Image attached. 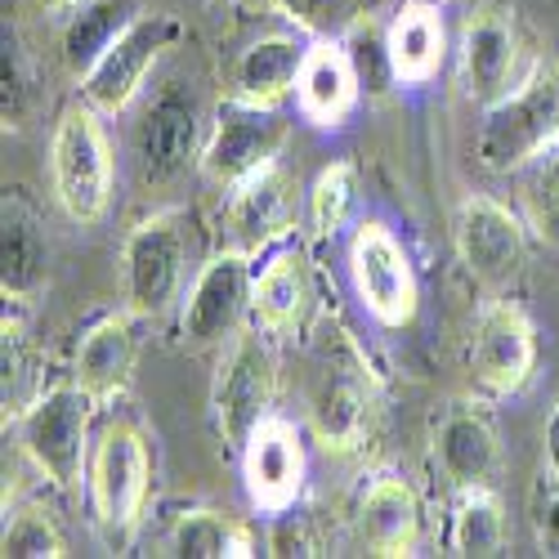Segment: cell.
I'll return each instance as SVG.
<instances>
[{"mask_svg":"<svg viewBox=\"0 0 559 559\" xmlns=\"http://www.w3.org/2000/svg\"><path fill=\"white\" fill-rule=\"evenodd\" d=\"M345 264H349L354 296L371 322H381L390 332L412 328L416 309H421V283H416V264L390 224L362 219L349 233Z\"/></svg>","mask_w":559,"mask_h":559,"instance_id":"obj_7","label":"cell"},{"mask_svg":"<svg viewBox=\"0 0 559 559\" xmlns=\"http://www.w3.org/2000/svg\"><path fill=\"white\" fill-rule=\"evenodd\" d=\"M269 5L283 14L296 32H305V36H313V40L341 36V32L354 27L358 14H362V0H269Z\"/></svg>","mask_w":559,"mask_h":559,"instance_id":"obj_32","label":"cell"},{"mask_svg":"<svg viewBox=\"0 0 559 559\" xmlns=\"http://www.w3.org/2000/svg\"><path fill=\"white\" fill-rule=\"evenodd\" d=\"M439 5H448V0H439Z\"/></svg>","mask_w":559,"mask_h":559,"instance_id":"obj_38","label":"cell"},{"mask_svg":"<svg viewBox=\"0 0 559 559\" xmlns=\"http://www.w3.org/2000/svg\"><path fill=\"white\" fill-rule=\"evenodd\" d=\"M515 68H520L515 19L506 10H484L465 19L461 40H456V85L465 99L479 108H492L501 95H510L520 85Z\"/></svg>","mask_w":559,"mask_h":559,"instance_id":"obj_15","label":"cell"},{"mask_svg":"<svg viewBox=\"0 0 559 559\" xmlns=\"http://www.w3.org/2000/svg\"><path fill=\"white\" fill-rule=\"evenodd\" d=\"M309 313H313V277H309L305 251L273 247L255 269V287H251L255 328L269 332L273 341H287L309 328Z\"/></svg>","mask_w":559,"mask_h":559,"instance_id":"obj_16","label":"cell"},{"mask_svg":"<svg viewBox=\"0 0 559 559\" xmlns=\"http://www.w3.org/2000/svg\"><path fill=\"white\" fill-rule=\"evenodd\" d=\"M202 99L193 85L170 81L144 104L130 134V157H134V175L144 189H170L189 175L193 162H202Z\"/></svg>","mask_w":559,"mask_h":559,"instance_id":"obj_6","label":"cell"},{"mask_svg":"<svg viewBox=\"0 0 559 559\" xmlns=\"http://www.w3.org/2000/svg\"><path fill=\"white\" fill-rule=\"evenodd\" d=\"M435 465L456 492L492 484L501 465V439L479 407L461 403L443 412V421L435 426Z\"/></svg>","mask_w":559,"mask_h":559,"instance_id":"obj_19","label":"cell"},{"mask_svg":"<svg viewBox=\"0 0 559 559\" xmlns=\"http://www.w3.org/2000/svg\"><path fill=\"white\" fill-rule=\"evenodd\" d=\"M175 40H179V23L170 14H134L126 32L81 72V99L99 108L104 117H121L144 95L153 68Z\"/></svg>","mask_w":559,"mask_h":559,"instance_id":"obj_9","label":"cell"},{"mask_svg":"<svg viewBox=\"0 0 559 559\" xmlns=\"http://www.w3.org/2000/svg\"><path fill=\"white\" fill-rule=\"evenodd\" d=\"M371 407H377V394H371L367 362L362 358L332 362L328 377H322L318 407H313L318 443L328 452H354L371 430Z\"/></svg>","mask_w":559,"mask_h":559,"instance_id":"obj_20","label":"cell"},{"mask_svg":"<svg viewBox=\"0 0 559 559\" xmlns=\"http://www.w3.org/2000/svg\"><path fill=\"white\" fill-rule=\"evenodd\" d=\"M68 546H63V533L59 524L50 520V510L40 506H23L5 520V533H0V555L5 559H59Z\"/></svg>","mask_w":559,"mask_h":559,"instance_id":"obj_31","label":"cell"},{"mask_svg":"<svg viewBox=\"0 0 559 559\" xmlns=\"http://www.w3.org/2000/svg\"><path fill=\"white\" fill-rule=\"evenodd\" d=\"M50 273V238L40 215L19 198L5 193L0 206V292L10 305H27Z\"/></svg>","mask_w":559,"mask_h":559,"instance_id":"obj_22","label":"cell"},{"mask_svg":"<svg viewBox=\"0 0 559 559\" xmlns=\"http://www.w3.org/2000/svg\"><path fill=\"white\" fill-rule=\"evenodd\" d=\"M251 287H255V269H251V251L233 247L211 255L189 296H183V313H179V336L189 349H224L233 336L242 332V322L251 313Z\"/></svg>","mask_w":559,"mask_h":559,"instance_id":"obj_11","label":"cell"},{"mask_svg":"<svg viewBox=\"0 0 559 559\" xmlns=\"http://www.w3.org/2000/svg\"><path fill=\"white\" fill-rule=\"evenodd\" d=\"M273 336L260 328H242L224 345L215 385H211V407H215V430L228 448H242L247 435L273 416L277 399V358H273Z\"/></svg>","mask_w":559,"mask_h":559,"instance_id":"obj_8","label":"cell"},{"mask_svg":"<svg viewBox=\"0 0 559 559\" xmlns=\"http://www.w3.org/2000/svg\"><path fill=\"white\" fill-rule=\"evenodd\" d=\"M166 546H170V555H183V559H247V555H255L251 528L219 515V510H183L170 524Z\"/></svg>","mask_w":559,"mask_h":559,"instance_id":"obj_26","label":"cell"},{"mask_svg":"<svg viewBox=\"0 0 559 559\" xmlns=\"http://www.w3.org/2000/svg\"><path fill=\"white\" fill-rule=\"evenodd\" d=\"M448 546H452V555H471V559H492L506 550V506L492 488L456 492Z\"/></svg>","mask_w":559,"mask_h":559,"instance_id":"obj_28","label":"cell"},{"mask_svg":"<svg viewBox=\"0 0 559 559\" xmlns=\"http://www.w3.org/2000/svg\"><path fill=\"white\" fill-rule=\"evenodd\" d=\"M354 198H358L354 162H332V166H322L318 179L309 183V228L318 233V238H336V233L349 224Z\"/></svg>","mask_w":559,"mask_h":559,"instance_id":"obj_30","label":"cell"},{"mask_svg":"<svg viewBox=\"0 0 559 559\" xmlns=\"http://www.w3.org/2000/svg\"><path fill=\"white\" fill-rule=\"evenodd\" d=\"M452 242H456L465 273H471L479 287L506 292L528 260V224L506 202H497L488 193H471L456 206Z\"/></svg>","mask_w":559,"mask_h":559,"instance_id":"obj_13","label":"cell"},{"mask_svg":"<svg viewBox=\"0 0 559 559\" xmlns=\"http://www.w3.org/2000/svg\"><path fill=\"white\" fill-rule=\"evenodd\" d=\"M354 528L371 555H416V546H421V497L403 475H377L354 506Z\"/></svg>","mask_w":559,"mask_h":559,"instance_id":"obj_17","label":"cell"},{"mask_svg":"<svg viewBox=\"0 0 559 559\" xmlns=\"http://www.w3.org/2000/svg\"><path fill=\"white\" fill-rule=\"evenodd\" d=\"M471 377L488 399H515L537 377V328L506 296H492L471 332Z\"/></svg>","mask_w":559,"mask_h":559,"instance_id":"obj_12","label":"cell"},{"mask_svg":"<svg viewBox=\"0 0 559 559\" xmlns=\"http://www.w3.org/2000/svg\"><path fill=\"white\" fill-rule=\"evenodd\" d=\"M193 260V215L157 211L139 219L121 242V296L134 318H162L189 277Z\"/></svg>","mask_w":559,"mask_h":559,"instance_id":"obj_3","label":"cell"},{"mask_svg":"<svg viewBox=\"0 0 559 559\" xmlns=\"http://www.w3.org/2000/svg\"><path fill=\"white\" fill-rule=\"evenodd\" d=\"M23 377H27V354H23V322L5 313V407H10V403H19Z\"/></svg>","mask_w":559,"mask_h":559,"instance_id":"obj_34","label":"cell"},{"mask_svg":"<svg viewBox=\"0 0 559 559\" xmlns=\"http://www.w3.org/2000/svg\"><path fill=\"white\" fill-rule=\"evenodd\" d=\"M305 50L309 45H300L296 36H283V32L251 40L238 55V63H233V95L247 99V104L277 108L287 95H296Z\"/></svg>","mask_w":559,"mask_h":559,"instance_id":"obj_25","label":"cell"},{"mask_svg":"<svg viewBox=\"0 0 559 559\" xmlns=\"http://www.w3.org/2000/svg\"><path fill=\"white\" fill-rule=\"evenodd\" d=\"M148 492H153V443L134 421L117 416L90 448V465H85L90 515L117 542L144 520Z\"/></svg>","mask_w":559,"mask_h":559,"instance_id":"obj_4","label":"cell"},{"mask_svg":"<svg viewBox=\"0 0 559 559\" xmlns=\"http://www.w3.org/2000/svg\"><path fill=\"white\" fill-rule=\"evenodd\" d=\"M50 5H59V10H72V5H76V0H50Z\"/></svg>","mask_w":559,"mask_h":559,"instance_id":"obj_37","label":"cell"},{"mask_svg":"<svg viewBox=\"0 0 559 559\" xmlns=\"http://www.w3.org/2000/svg\"><path fill=\"white\" fill-rule=\"evenodd\" d=\"M50 183L63 215L81 228H95L112 211L117 189V157L104 126V112L85 99L63 108L50 134Z\"/></svg>","mask_w":559,"mask_h":559,"instance_id":"obj_1","label":"cell"},{"mask_svg":"<svg viewBox=\"0 0 559 559\" xmlns=\"http://www.w3.org/2000/svg\"><path fill=\"white\" fill-rule=\"evenodd\" d=\"M292 219V183L287 175L273 166H264L260 175H251L238 189H228V228L242 238V251H269L273 238L287 233Z\"/></svg>","mask_w":559,"mask_h":559,"instance_id":"obj_24","label":"cell"},{"mask_svg":"<svg viewBox=\"0 0 559 559\" xmlns=\"http://www.w3.org/2000/svg\"><path fill=\"white\" fill-rule=\"evenodd\" d=\"M292 134V121L277 112V108H264V104H247L233 95L228 104L215 108V121H211V134H206V148H202V175L219 189H238L251 175H260L264 166L277 162Z\"/></svg>","mask_w":559,"mask_h":559,"instance_id":"obj_10","label":"cell"},{"mask_svg":"<svg viewBox=\"0 0 559 559\" xmlns=\"http://www.w3.org/2000/svg\"><path fill=\"white\" fill-rule=\"evenodd\" d=\"M139 14L134 0H76L63 27V59L72 72H85Z\"/></svg>","mask_w":559,"mask_h":559,"instance_id":"obj_27","label":"cell"},{"mask_svg":"<svg viewBox=\"0 0 559 559\" xmlns=\"http://www.w3.org/2000/svg\"><path fill=\"white\" fill-rule=\"evenodd\" d=\"M134 371V332L126 313H104L99 322H90L76 358H72V385L81 394L95 399V407L112 403Z\"/></svg>","mask_w":559,"mask_h":559,"instance_id":"obj_23","label":"cell"},{"mask_svg":"<svg viewBox=\"0 0 559 559\" xmlns=\"http://www.w3.org/2000/svg\"><path fill=\"white\" fill-rule=\"evenodd\" d=\"M90 407H95V399L81 394L76 385H55L40 399H32L19 416L23 456L59 492H76L85 484L90 448H95L90 443Z\"/></svg>","mask_w":559,"mask_h":559,"instance_id":"obj_5","label":"cell"},{"mask_svg":"<svg viewBox=\"0 0 559 559\" xmlns=\"http://www.w3.org/2000/svg\"><path fill=\"white\" fill-rule=\"evenodd\" d=\"M559 139V72L533 68L510 95L484 108L475 157L488 175H520Z\"/></svg>","mask_w":559,"mask_h":559,"instance_id":"obj_2","label":"cell"},{"mask_svg":"<svg viewBox=\"0 0 559 559\" xmlns=\"http://www.w3.org/2000/svg\"><path fill=\"white\" fill-rule=\"evenodd\" d=\"M242 461V484L255 510L264 515H287L305 492V435L287 416H264V421L247 435V443L238 448Z\"/></svg>","mask_w":559,"mask_h":559,"instance_id":"obj_14","label":"cell"},{"mask_svg":"<svg viewBox=\"0 0 559 559\" xmlns=\"http://www.w3.org/2000/svg\"><path fill=\"white\" fill-rule=\"evenodd\" d=\"M448 59V27L439 0H407L385 27V63L399 85H430Z\"/></svg>","mask_w":559,"mask_h":559,"instance_id":"obj_21","label":"cell"},{"mask_svg":"<svg viewBox=\"0 0 559 559\" xmlns=\"http://www.w3.org/2000/svg\"><path fill=\"white\" fill-rule=\"evenodd\" d=\"M520 211L533 238L559 251V139L520 170Z\"/></svg>","mask_w":559,"mask_h":559,"instance_id":"obj_29","label":"cell"},{"mask_svg":"<svg viewBox=\"0 0 559 559\" xmlns=\"http://www.w3.org/2000/svg\"><path fill=\"white\" fill-rule=\"evenodd\" d=\"M32 72H27V45L23 36L5 23V126H23L27 117V99H32Z\"/></svg>","mask_w":559,"mask_h":559,"instance_id":"obj_33","label":"cell"},{"mask_svg":"<svg viewBox=\"0 0 559 559\" xmlns=\"http://www.w3.org/2000/svg\"><path fill=\"white\" fill-rule=\"evenodd\" d=\"M542 471L550 479V488H559V403L546 416V430H542Z\"/></svg>","mask_w":559,"mask_h":559,"instance_id":"obj_35","label":"cell"},{"mask_svg":"<svg viewBox=\"0 0 559 559\" xmlns=\"http://www.w3.org/2000/svg\"><path fill=\"white\" fill-rule=\"evenodd\" d=\"M537 542L546 555H559V488H550L546 506L537 510Z\"/></svg>","mask_w":559,"mask_h":559,"instance_id":"obj_36","label":"cell"},{"mask_svg":"<svg viewBox=\"0 0 559 559\" xmlns=\"http://www.w3.org/2000/svg\"><path fill=\"white\" fill-rule=\"evenodd\" d=\"M354 108H358V68L349 50L336 36L313 40L296 81V112L318 130H336L354 117Z\"/></svg>","mask_w":559,"mask_h":559,"instance_id":"obj_18","label":"cell"}]
</instances>
